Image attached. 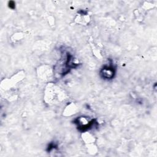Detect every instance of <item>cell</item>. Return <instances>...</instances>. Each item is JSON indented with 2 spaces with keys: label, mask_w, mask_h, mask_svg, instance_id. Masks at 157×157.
<instances>
[{
  "label": "cell",
  "mask_w": 157,
  "mask_h": 157,
  "mask_svg": "<svg viewBox=\"0 0 157 157\" xmlns=\"http://www.w3.org/2000/svg\"><path fill=\"white\" fill-rule=\"evenodd\" d=\"M83 139L86 144H90L94 142V137L87 132L84 134V136H83Z\"/></svg>",
  "instance_id": "cell-5"
},
{
  "label": "cell",
  "mask_w": 157,
  "mask_h": 157,
  "mask_svg": "<svg viewBox=\"0 0 157 157\" xmlns=\"http://www.w3.org/2000/svg\"><path fill=\"white\" fill-rule=\"evenodd\" d=\"M114 73V69L112 66H105L101 71V75L102 77L107 79L112 78Z\"/></svg>",
  "instance_id": "cell-2"
},
{
  "label": "cell",
  "mask_w": 157,
  "mask_h": 157,
  "mask_svg": "<svg viewBox=\"0 0 157 157\" xmlns=\"http://www.w3.org/2000/svg\"><path fill=\"white\" fill-rule=\"evenodd\" d=\"M77 123L78 124V127L79 128H81L82 130H85L87 129V128L90 126L91 124V121H90L86 118L81 117L77 118Z\"/></svg>",
  "instance_id": "cell-3"
},
{
  "label": "cell",
  "mask_w": 157,
  "mask_h": 157,
  "mask_svg": "<svg viewBox=\"0 0 157 157\" xmlns=\"http://www.w3.org/2000/svg\"><path fill=\"white\" fill-rule=\"evenodd\" d=\"M67 107L69 108V110L68 109H65V112H64L65 113H67V115L75 113L74 112H75V106L73 104H70Z\"/></svg>",
  "instance_id": "cell-6"
},
{
  "label": "cell",
  "mask_w": 157,
  "mask_h": 157,
  "mask_svg": "<svg viewBox=\"0 0 157 157\" xmlns=\"http://www.w3.org/2000/svg\"><path fill=\"white\" fill-rule=\"evenodd\" d=\"M64 95L61 88L53 83H50L45 88L44 99L47 104H56L64 100Z\"/></svg>",
  "instance_id": "cell-1"
},
{
  "label": "cell",
  "mask_w": 157,
  "mask_h": 157,
  "mask_svg": "<svg viewBox=\"0 0 157 157\" xmlns=\"http://www.w3.org/2000/svg\"><path fill=\"white\" fill-rule=\"evenodd\" d=\"M80 15H81L77 16L75 20L77 23L81 24V25H86L89 23L90 20V17L86 15L87 14L82 13Z\"/></svg>",
  "instance_id": "cell-4"
}]
</instances>
